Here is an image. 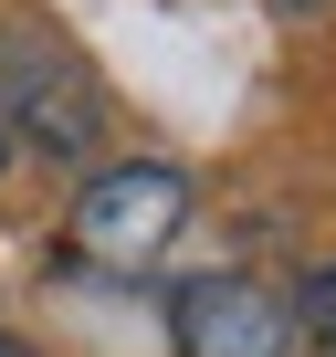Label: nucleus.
Returning <instances> with one entry per match:
<instances>
[{
  "label": "nucleus",
  "mask_w": 336,
  "mask_h": 357,
  "mask_svg": "<svg viewBox=\"0 0 336 357\" xmlns=\"http://www.w3.org/2000/svg\"><path fill=\"white\" fill-rule=\"evenodd\" d=\"M0 158H11V137H0Z\"/></svg>",
  "instance_id": "nucleus-6"
},
{
  "label": "nucleus",
  "mask_w": 336,
  "mask_h": 357,
  "mask_svg": "<svg viewBox=\"0 0 336 357\" xmlns=\"http://www.w3.org/2000/svg\"><path fill=\"white\" fill-rule=\"evenodd\" d=\"M0 357H32V347H22V336H0Z\"/></svg>",
  "instance_id": "nucleus-5"
},
{
  "label": "nucleus",
  "mask_w": 336,
  "mask_h": 357,
  "mask_svg": "<svg viewBox=\"0 0 336 357\" xmlns=\"http://www.w3.org/2000/svg\"><path fill=\"white\" fill-rule=\"evenodd\" d=\"M0 116H11L32 147H53V158H84L95 126H105V95H95V74H84L63 43L0 32Z\"/></svg>",
  "instance_id": "nucleus-1"
},
{
  "label": "nucleus",
  "mask_w": 336,
  "mask_h": 357,
  "mask_svg": "<svg viewBox=\"0 0 336 357\" xmlns=\"http://www.w3.org/2000/svg\"><path fill=\"white\" fill-rule=\"evenodd\" d=\"M168 336H179V357H284L294 315L252 273H190L179 294H168Z\"/></svg>",
  "instance_id": "nucleus-3"
},
{
  "label": "nucleus",
  "mask_w": 336,
  "mask_h": 357,
  "mask_svg": "<svg viewBox=\"0 0 336 357\" xmlns=\"http://www.w3.org/2000/svg\"><path fill=\"white\" fill-rule=\"evenodd\" d=\"M284 315H294V326H305L315 347H336V263H326V273L305 284V305H284Z\"/></svg>",
  "instance_id": "nucleus-4"
},
{
  "label": "nucleus",
  "mask_w": 336,
  "mask_h": 357,
  "mask_svg": "<svg viewBox=\"0 0 336 357\" xmlns=\"http://www.w3.org/2000/svg\"><path fill=\"white\" fill-rule=\"evenodd\" d=\"M179 221H190V178H179V168H158V158L95 168V190L74 200V242H84V252H105V263L158 252Z\"/></svg>",
  "instance_id": "nucleus-2"
}]
</instances>
